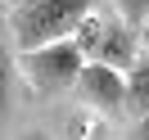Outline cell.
<instances>
[{
	"label": "cell",
	"instance_id": "5",
	"mask_svg": "<svg viewBox=\"0 0 149 140\" xmlns=\"http://www.w3.org/2000/svg\"><path fill=\"white\" fill-rule=\"evenodd\" d=\"M122 113L127 118H145L149 113V54L140 50L131 68L122 72Z\"/></svg>",
	"mask_w": 149,
	"mask_h": 140
},
{
	"label": "cell",
	"instance_id": "2",
	"mask_svg": "<svg viewBox=\"0 0 149 140\" xmlns=\"http://www.w3.org/2000/svg\"><path fill=\"white\" fill-rule=\"evenodd\" d=\"M72 45L81 50V59H91V63H109V68H118V72H127L131 59L140 54V32L127 27L118 14L91 9L81 23H77Z\"/></svg>",
	"mask_w": 149,
	"mask_h": 140
},
{
	"label": "cell",
	"instance_id": "11",
	"mask_svg": "<svg viewBox=\"0 0 149 140\" xmlns=\"http://www.w3.org/2000/svg\"><path fill=\"white\" fill-rule=\"evenodd\" d=\"M5 5H18V0H5Z\"/></svg>",
	"mask_w": 149,
	"mask_h": 140
},
{
	"label": "cell",
	"instance_id": "3",
	"mask_svg": "<svg viewBox=\"0 0 149 140\" xmlns=\"http://www.w3.org/2000/svg\"><path fill=\"white\" fill-rule=\"evenodd\" d=\"M81 63H86V59H81V50L72 45V36L18 54V68H23V77H27V86H32L36 95H59V91H68V86L77 81V72H81Z\"/></svg>",
	"mask_w": 149,
	"mask_h": 140
},
{
	"label": "cell",
	"instance_id": "9",
	"mask_svg": "<svg viewBox=\"0 0 149 140\" xmlns=\"http://www.w3.org/2000/svg\"><path fill=\"white\" fill-rule=\"evenodd\" d=\"M140 50H145V54H149V23H145V27H140Z\"/></svg>",
	"mask_w": 149,
	"mask_h": 140
},
{
	"label": "cell",
	"instance_id": "1",
	"mask_svg": "<svg viewBox=\"0 0 149 140\" xmlns=\"http://www.w3.org/2000/svg\"><path fill=\"white\" fill-rule=\"evenodd\" d=\"M95 9V0H18L9 14V41L14 50H36L50 41H68L77 32V23Z\"/></svg>",
	"mask_w": 149,
	"mask_h": 140
},
{
	"label": "cell",
	"instance_id": "6",
	"mask_svg": "<svg viewBox=\"0 0 149 140\" xmlns=\"http://www.w3.org/2000/svg\"><path fill=\"white\" fill-rule=\"evenodd\" d=\"M14 100H18V50L9 41V27L0 23V127L9 118Z\"/></svg>",
	"mask_w": 149,
	"mask_h": 140
},
{
	"label": "cell",
	"instance_id": "10",
	"mask_svg": "<svg viewBox=\"0 0 149 140\" xmlns=\"http://www.w3.org/2000/svg\"><path fill=\"white\" fill-rule=\"evenodd\" d=\"M18 140H50L45 131H27V136H18Z\"/></svg>",
	"mask_w": 149,
	"mask_h": 140
},
{
	"label": "cell",
	"instance_id": "4",
	"mask_svg": "<svg viewBox=\"0 0 149 140\" xmlns=\"http://www.w3.org/2000/svg\"><path fill=\"white\" fill-rule=\"evenodd\" d=\"M72 86H77V95H81V104L91 113H122V72L118 68L86 59Z\"/></svg>",
	"mask_w": 149,
	"mask_h": 140
},
{
	"label": "cell",
	"instance_id": "7",
	"mask_svg": "<svg viewBox=\"0 0 149 140\" xmlns=\"http://www.w3.org/2000/svg\"><path fill=\"white\" fill-rule=\"evenodd\" d=\"M113 14H118L127 27L140 32V27L149 23V0H113Z\"/></svg>",
	"mask_w": 149,
	"mask_h": 140
},
{
	"label": "cell",
	"instance_id": "8",
	"mask_svg": "<svg viewBox=\"0 0 149 140\" xmlns=\"http://www.w3.org/2000/svg\"><path fill=\"white\" fill-rule=\"evenodd\" d=\"M127 140H149V113H145V118H131V131H127Z\"/></svg>",
	"mask_w": 149,
	"mask_h": 140
}]
</instances>
